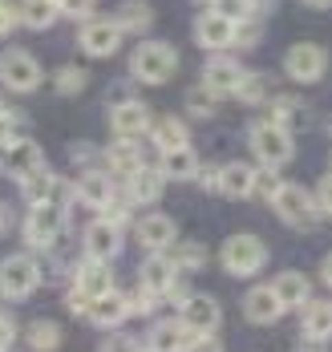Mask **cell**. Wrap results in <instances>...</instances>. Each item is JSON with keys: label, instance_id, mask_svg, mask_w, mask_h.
Instances as JSON below:
<instances>
[{"label": "cell", "instance_id": "obj_37", "mask_svg": "<svg viewBox=\"0 0 332 352\" xmlns=\"http://www.w3.org/2000/svg\"><path fill=\"white\" fill-rule=\"evenodd\" d=\"M57 89L65 94V98H74L85 89V69H77V65H65V69L57 73Z\"/></svg>", "mask_w": 332, "mask_h": 352}, {"label": "cell", "instance_id": "obj_51", "mask_svg": "<svg viewBox=\"0 0 332 352\" xmlns=\"http://www.w3.org/2000/svg\"><path fill=\"white\" fill-rule=\"evenodd\" d=\"M304 4H308V8H329L332 0H304Z\"/></svg>", "mask_w": 332, "mask_h": 352}, {"label": "cell", "instance_id": "obj_52", "mask_svg": "<svg viewBox=\"0 0 332 352\" xmlns=\"http://www.w3.org/2000/svg\"><path fill=\"white\" fill-rule=\"evenodd\" d=\"M203 4H215V0H203Z\"/></svg>", "mask_w": 332, "mask_h": 352}, {"label": "cell", "instance_id": "obj_36", "mask_svg": "<svg viewBox=\"0 0 332 352\" xmlns=\"http://www.w3.org/2000/svg\"><path fill=\"white\" fill-rule=\"evenodd\" d=\"M175 263L186 267V272H199V267L207 263V247L199 243V239H186V243L179 247V255H175Z\"/></svg>", "mask_w": 332, "mask_h": 352}, {"label": "cell", "instance_id": "obj_4", "mask_svg": "<svg viewBox=\"0 0 332 352\" xmlns=\"http://www.w3.org/2000/svg\"><path fill=\"white\" fill-rule=\"evenodd\" d=\"M41 283V263L33 255H4L0 259V300L16 304V300H29Z\"/></svg>", "mask_w": 332, "mask_h": 352}, {"label": "cell", "instance_id": "obj_46", "mask_svg": "<svg viewBox=\"0 0 332 352\" xmlns=\"http://www.w3.org/2000/svg\"><path fill=\"white\" fill-rule=\"evenodd\" d=\"M316 207H320V214H332V175L320 178V186H316Z\"/></svg>", "mask_w": 332, "mask_h": 352}, {"label": "cell", "instance_id": "obj_16", "mask_svg": "<svg viewBox=\"0 0 332 352\" xmlns=\"http://www.w3.org/2000/svg\"><path fill=\"white\" fill-rule=\"evenodd\" d=\"M122 36L126 33H122L113 21H89V25L81 29V36H77V45H81L89 57H110V53H118Z\"/></svg>", "mask_w": 332, "mask_h": 352}, {"label": "cell", "instance_id": "obj_7", "mask_svg": "<svg viewBox=\"0 0 332 352\" xmlns=\"http://www.w3.org/2000/svg\"><path fill=\"white\" fill-rule=\"evenodd\" d=\"M0 81L12 89V94H33L41 85V65L33 53H25V49H8L4 57H0Z\"/></svg>", "mask_w": 332, "mask_h": 352}, {"label": "cell", "instance_id": "obj_47", "mask_svg": "<svg viewBox=\"0 0 332 352\" xmlns=\"http://www.w3.org/2000/svg\"><path fill=\"white\" fill-rule=\"evenodd\" d=\"M186 352H223V344L215 340V336H195V340H190V349H186Z\"/></svg>", "mask_w": 332, "mask_h": 352}, {"label": "cell", "instance_id": "obj_27", "mask_svg": "<svg viewBox=\"0 0 332 352\" xmlns=\"http://www.w3.org/2000/svg\"><path fill=\"white\" fill-rule=\"evenodd\" d=\"M199 166H203V162H199V154H195L190 146H179V150H166V154H162V166H158V170H162V178L186 182V178L199 175Z\"/></svg>", "mask_w": 332, "mask_h": 352}, {"label": "cell", "instance_id": "obj_29", "mask_svg": "<svg viewBox=\"0 0 332 352\" xmlns=\"http://www.w3.org/2000/svg\"><path fill=\"white\" fill-rule=\"evenodd\" d=\"M61 340H65V332H61L57 320H33L29 332H25V344H29L33 352H57Z\"/></svg>", "mask_w": 332, "mask_h": 352}, {"label": "cell", "instance_id": "obj_1", "mask_svg": "<svg viewBox=\"0 0 332 352\" xmlns=\"http://www.w3.org/2000/svg\"><path fill=\"white\" fill-rule=\"evenodd\" d=\"M267 203H272V211L280 214L288 227H296V231H316V227H320L316 195H312V190H304L300 182H280V186H276V195H272Z\"/></svg>", "mask_w": 332, "mask_h": 352}, {"label": "cell", "instance_id": "obj_34", "mask_svg": "<svg viewBox=\"0 0 332 352\" xmlns=\"http://www.w3.org/2000/svg\"><path fill=\"white\" fill-rule=\"evenodd\" d=\"M235 98L239 102H247V106H259L263 98H267V77H259V73H243V81H239V89H235Z\"/></svg>", "mask_w": 332, "mask_h": 352}, {"label": "cell", "instance_id": "obj_11", "mask_svg": "<svg viewBox=\"0 0 332 352\" xmlns=\"http://www.w3.org/2000/svg\"><path fill=\"white\" fill-rule=\"evenodd\" d=\"M85 259H102V263H110L113 255L122 251V227L110 223V219H93L89 227H85Z\"/></svg>", "mask_w": 332, "mask_h": 352}, {"label": "cell", "instance_id": "obj_41", "mask_svg": "<svg viewBox=\"0 0 332 352\" xmlns=\"http://www.w3.org/2000/svg\"><path fill=\"white\" fill-rule=\"evenodd\" d=\"M12 344H16V320H12V312L0 308V352H8Z\"/></svg>", "mask_w": 332, "mask_h": 352}, {"label": "cell", "instance_id": "obj_3", "mask_svg": "<svg viewBox=\"0 0 332 352\" xmlns=\"http://www.w3.org/2000/svg\"><path fill=\"white\" fill-rule=\"evenodd\" d=\"M175 69H179V53H175L166 41H142V45L134 49V57H130V73H134L138 81H146V85L170 81Z\"/></svg>", "mask_w": 332, "mask_h": 352}, {"label": "cell", "instance_id": "obj_26", "mask_svg": "<svg viewBox=\"0 0 332 352\" xmlns=\"http://www.w3.org/2000/svg\"><path fill=\"white\" fill-rule=\"evenodd\" d=\"M106 162H110V170H118V175H134L142 166V146H138V138H113L106 146Z\"/></svg>", "mask_w": 332, "mask_h": 352}, {"label": "cell", "instance_id": "obj_40", "mask_svg": "<svg viewBox=\"0 0 332 352\" xmlns=\"http://www.w3.org/2000/svg\"><path fill=\"white\" fill-rule=\"evenodd\" d=\"M186 106H190V113H195V118H211V113H215V94H207V89H195Z\"/></svg>", "mask_w": 332, "mask_h": 352}, {"label": "cell", "instance_id": "obj_53", "mask_svg": "<svg viewBox=\"0 0 332 352\" xmlns=\"http://www.w3.org/2000/svg\"><path fill=\"white\" fill-rule=\"evenodd\" d=\"M329 162H332V158H329Z\"/></svg>", "mask_w": 332, "mask_h": 352}, {"label": "cell", "instance_id": "obj_32", "mask_svg": "<svg viewBox=\"0 0 332 352\" xmlns=\"http://www.w3.org/2000/svg\"><path fill=\"white\" fill-rule=\"evenodd\" d=\"M21 21L29 25V29H49L57 16H61V8H57V0H21Z\"/></svg>", "mask_w": 332, "mask_h": 352}, {"label": "cell", "instance_id": "obj_24", "mask_svg": "<svg viewBox=\"0 0 332 352\" xmlns=\"http://www.w3.org/2000/svg\"><path fill=\"white\" fill-rule=\"evenodd\" d=\"M162 170H150V166H138L134 175H126V195L130 203H158L162 199Z\"/></svg>", "mask_w": 332, "mask_h": 352}, {"label": "cell", "instance_id": "obj_50", "mask_svg": "<svg viewBox=\"0 0 332 352\" xmlns=\"http://www.w3.org/2000/svg\"><path fill=\"white\" fill-rule=\"evenodd\" d=\"M320 276H324V283L332 287V251L324 255V263H320Z\"/></svg>", "mask_w": 332, "mask_h": 352}, {"label": "cell", "instance_id": "obj_20", "mask_svg": "<svg viewBox=\"0 0 332 352\" xmlns=\"http://www.w3.org/2000/svg\"><path fill=\"white\" fill-rule=\"evenodd\" d=\"M74 292H81L85 300H98V296L113 292L110 263H102V259H85V263L77 267V276H74Z\"/></svg>", "mask_w": 332, "mask_h": 352}, {"label": "cell", "instance_id": "obj_28", "mask_svg": "<svg viewBox=\"0 0 332 352\" xmlns=\"http://www.w3.org/2000/svg\"><path fill=\"white\" fill-rule=\"evenodd\" d=\"M300 324H304V336H312V340H329L332 336V304L329 300H308Z\"/></svg>", "mask_w": 332, "mask_h": 352}, {"label": "cell", "instance_id": "obj_17", "mask_svg": "<svg viewBox=\"0 0 332 352\" xmlns=\"http://www.w3.org/2000/svg\"><path fill=\"white\" fill-rule=\"evenodd\" d=\"M195 340V332L183 320H158L146 336V352H186Z\"/></svg>", "mask_w": 332, "mask_h": 352}, {"label": "cell", "instance_id": "obj_22", "mask_svg": "<svg viewBox=\"0 0 332 352\" xmlns=\"http://www.w3.org/2000/svg\"><path fill=\"white\" fill-rule=\"evenodd\" d=\"M215 190H219L223 199H252V190H256V170H252L247 162H227L219 170Z\"/></svg>", "mask_w": 332, "mask_h": 352}, {"label": "cell", "instance_id": "obj_15", "mask_svg": "<svg viewBox=\"0 0 332 352\" xmlns=\"http://www.w3.org/2000/svg\"><path fill=\"white\" fill-rule=\"evenodd\" d=\"M235 33H239V25L235 21H227L223 12H203L199 21H195V41L203 45V49H227L231 41H235Z\"/></svg>", "mask_w": 332, "mask_h": 352}, {"label": "cell", "instance_id": "obj_38", "mask_svg": "<svg viewBox=\"0 0 332 352\" xmlns=\"http://www.w3.org/2000/svg\"><path fill=\"white\" fill-rule=\"evenodd\" d=\"M158 300H162V296H154V292H146V287L130 292V296H126V304H130V316H134V312H138V316H150V312L158 308Z\"/></svg>", "mask_w": 332, "mask_h": 352}, {"label": "cell", "instance_id": "obj_48", "mask_svg": "<svg viewBox=\"0 0 332 352\" xmlns=\"http://www.w3.org/2000/svg\"><path fill=\"white\" fill-rule=\"evenodd\" d=\"M296 352H324V340H312V336H304V340L296 344Z\"/></svg>", "mask_w": 332, "mask_h": 352}, {"label": "cell", "instance_id": "obj_13", "mask_svg": "<svg viewBox=\"0 0 332 352\" xmlns=\"http://www.w3.org/2000/svg\"><path fill=\"white\" fill-rule=\"evenodd\" d=\"M175 280H179V263L166 259L162 251H150V259H142V267H138V287H146L154 296H166Z\"/></svg>", "mask_w": 332, "mask_h": 352}, {"label": "cell", "instance_id": "obj_42", "mask_svg": "<svg viewBox=\"0 0 332 352\" xmlns=\"http://www.w3.org/2000/svg\"><path fill=\"white\" fill-rule=\"evenodd\" d=\"M98 352H142V349H138V340H134V336H122V332H113V336H110V340H106Z\"/></svg>", "mask_w": 332, "mask_h": 352}, {"label": "cell", "instance_id": "obj_2", "mask_svg": "<svg viewBox=\"0 0 332 352\" xmlns=\"http://www.w3.org/2000/svg\"><path fill=\"white\" fill-rule=\"evenodd\" d=\"M219 263H223V272L235 276V280L259 276L263 263H267V243H263L259 235H231V239L219 247Z\"/></svg>", "mask_w": 332, "mask_h": 352}, {"label": "cell", "instance_id": "obj_6", "mask_svg": "<svg viewBox=\"0 0 332 352\" xmlns=\"http://www.w3.org/2000/svg\"><path fill=\"white\" fill-rule=\"evenodd\" d=\"M65 207H57V203H33V211L25 219V239L29 247H53L57 243V235H61V227H65Z\"/></svg>", "mask_w": 332, "mask_h": 352}, {"label": "cell", "instance_id": "obj_21", "mask_svg": "<svg viewBox=\"0 0 332 352\" xmlns=\"http://www.w3.org/2000/svg\"><path fill=\"white\" fill-rule=\"evenodd\" d=\"M150 126V113L142 102H118L110 109V130L113 138H138L142 130Z\"/></svg>", "mask_w": 332, "mask_h": 352}, {"label": "cell", "instance_id": "obj_10", "mask_svg": "<svg viewBox=\"0 0 332 352\" xmlns=\"http://www.w3.org/2000/svg\"><path fill=\"white\" fill-rule=\"evenodd\" d=\"M284 69L292 81H304V85H312V81H320L324 69H329V53L320 49V45H292L288 49V57H284Z\"/></svg>", "mask_w": 332, "mask_h": 352}, {"label": "cell", "instance_id": "obj_5", "mask_svg": "<svg viewBox=\"0 0 332 352\" xmlns=\"http://www.w3.org/2000/svg\"><path fill=\"white\" fill-rule=\"evenodd\" d=\"M252 154H256L263 166H272V170H280V166H288L296 154V142H292V130H284L280 122H256L252 126Z\"/></svg>", "mask_w": 332, "mask_h": 352}, {"label": "cell", "instance_id": "obj_44", "mask_svg": "<svg viewBox=\"0 0 332 352\" xmlns=\"http://www.w3.org/2000/svg\"><path fill=\"white\" fill-rule=\"evenodd\" d=\"M12 138H16V118H12V109L0 106V150H4Z\"/></svg>", "mask_w": 332, "mask_h": 352}, {"label": "cell", "instance_id": "obj_45", "mask_svg": "<svg viewBox=\"0 0 332 352\" xmlns=\"http://www.w3.org/2000/svg\"><path fill=\"white\" fill-rule=\"evenodd\" d=\"M21 21V12L12 8V0H0V36L4 33H12V25Z\"/></svg>", "mask_w": 332, "mask_h": 352}, {"label": "cell", "instance_id": "obj_25", "mask_svg": "<svg viewBox=\"0 0 332 352\" xmlns=\"http://www.w3.org/2000/svg\"><path fill=\"white\" fill-rule=\"evenodd\" d=\"M272 287H276V296H280L284 312H288V308H304V304H308V296H312V283H308L304 272H280V276L272 280Z\"/></svg>", "mask_w": 332, "mask_h": 352}, {"label": "cell", "instance_id": "obj_35", "mask_svg": "<svg viewBox=\"0 0 332 352\" xmlns=\"http://www.w3.org/2000/svg\"><path fill=\"white\" fill-rule=\"evenodd\" d=\"M259 8V0H215V12H223L227 21H235V25H243V21H252V12Z\"/></svg>", "mask_w": 332, "mask_h": 352}, {"label": "cell", "instance_id": "obj_12", "mask_svg": "<svg viewBox=\"0 0 332 352\" xmlns=\"http://www.w3.org/2000/svg\"><path fill=\"white\" fill-rule=\"evenodd\" d=\"M243 316H247V324H259V328H267V324H276L284 316V304H280L272 283H259L243 296Z\"/></svg>", "mask_w": 332, "mask_h": 352}, {"label": "cell", "instance_id": "obj_43", "mask_svg": "<svg viewBox=\"0 0 332 352\" xmlns=\"http://www.w3.org/2000/svg\"><path fill=\"white\" fill-rule=\"evenodd\" d=\"M93 4H98V0H57V8H61L65 16H89Z\"/></svg>", "mask_w": 332, "mask_h": 352}, {"label": "cell", "instance_id": "obj_31", "mask_svg": "<svg viewBox=\"0 0 332 352\" xmlns=\"http://www.w3.org/2000/svg\"><path fill=\"white\" fill-rule=\"evenodd\" d=\"M150 21H154V12H150V4H142V0H126L118 8V16H113V25L122 33H146Z\"/></svg>", "mask_w": 332, "mask_h": 352}, {"label": "cell", "instance_id": "obj_9", "mask_svg": "<svg viewBox=\"0 0 332 352\" xmlns=\"http://www.w3.org/2000/svg\"><path fill=\"white\" fill-rule=\"evenodd\" d=\"M41 166H45V154H41V146L33 138H12L4 146V154H0V170L8 178H16V182L37 175Z\"/></svg>", "mask_w": 332, "mask_h": 352}, {"label": "cell", "instance_id": "obj_30", "mask_svg": "<svg viewBox=\"0 0 332 352\" xmlns=\"http://www.w3.org/2000/svg\"><path fill=\"white\" fill-rule=\"evenodd\" d=\"M150 138L154 146L166 154V150H179V146H190V134H186L183 118H158L154 122V130H150Z\"/></svg>", "mask_w": 332, "mask_h": 352}, {"label": "cell", "instance_id": "obj_19", "mask_svg": "<svg viewBox=\"0 0 332 352\" xmlns=\"http://www.w3.org/2000/svg\"><path fill=\"white\" fill-rule=\"evenodd\" d=\"M138 243L146 247V251H166V247L179 239V227H175V219L170 214H146V219H138Z\"/></svg>", "mask_w": 332, "mask_h": 352}, {"label": "cell", "instance_id": "obj_18", "mask_svg": "<svg viewBox=\"0 0 332 352\" xmlns=\"http://www.w3.org/2000/svg\"><path fill=\"white\" fill-rule=\"evenodd\" d=\"M239 81H243V69L227 57H211L207 69H203V89L215 94V98H231L239 89Z\"/></svg>", "mask_w": 332, "mask_h": 352}, {"label": "cell", "instance_id": "obj_23", "mask_svg": "<svg viewBox=\"0 0 332 352\" xmlns=\"http://www.w3.org/2000/svg\"><path fill=\"white\" fill-rule=\"evenodd\" d=\"M74 195L85 203V207H93V211H106V203L113 199V182L106 170H85V175L77 178Z\"/></svg>", "mask_w": 332, "mask_h": 352}, {"label": "cell", "instance_id": "obj_14", "mask_svg": "<svg viewBox=\"0 0 332 352\" xmlns=\"http://www.w3.org/2000/svg\"><path fill=\"white\" fill-rule=\"evenodd\" d=\"M126 316H130L126 292H106V296L89 300V308H85V320H89L93 328H106V332H113L118 324H126Z\"/></svg>", "mask_w": 332, "mask_h": 352}, {"label": "cell", "instance_id": "obj_33", "mask_svg": "<svg viewBox=\"0 0 332 352\" xmlns=\"http://www.w3.org/2000/svg\"><path fill=\"white\" fill-rule=\"evenodd\" d=\"M272 122H280L284 130H296V126L304 122V106H300V98L280 94V98H276V109H272Z\"/></svg>", "mask_w": 332, "mask_h": 352}, {"label": "cell", "instance_id": "obj_49", "mask_svg": "<svg viewBox=\"0 0 332 352\" xmlns=\"http://www.w3.org/2000/svg\"><path fill=\"white\" fill-rule=\"evenodd\" d=\"M8 231H12V211L0 203V235H8Z\"/></svg>", "mask_w": 332, "mask_h": 352}, {"label": "cell", "instance_id": "obj_39", "mask_svg": "<svg viewBox=\"0 0 332 352\" xmlns=\"http://www.w3.org/2000/svg\"><path fill=\"white\" fill-rule=\"evenodd\" d=\"M276 170L272 166H263V170H256V190H252V199H272L276 195Z\"/></svg>", "mask_w": 332, "mask_h": 352}, {"label": "cell", "instance_id": "obj_8", "mask_svg": "<svg viewBox=\"0 0 332 352\" xmlns=\"http://www.w3.org/2000/svg\"><path fill=\"white\" fill-rule=\"evenodd\" d=\"M179 320L195 336H211L215 328L223 324V308L215 296H203V292H190L183 304H179Z\"/></svg>", "mask_w": 332, "mask_h": 352}]
</instances>
